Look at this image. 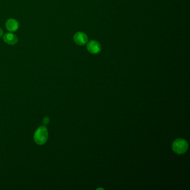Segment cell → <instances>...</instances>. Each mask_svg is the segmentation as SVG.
<instances>
[{"label":"cell","mask_w":190,"mask_h":190,"mask_svg":"<svg viewBox=\"0 0 190 190\" xmlns=\"http://www.w3.org/2000/svg\"><path fill=\"white\" fill-rule=\"evenodd\" d=\"M49 136L48 129L45 126L40 127L34 134V139L38 144L42 145L47 142Z\"/></svg>","instance_id":"6da1fadb"},{"label":"cell","mask_w":190,"mask_h":190,"mask_svg":"<svg viewBox=\"0 0 190 190\" xmlns=\"http://www.w3.org/2000/svg\"><path fill=\"white\" fill-rule=\"evenodd\" d=\"M172 149L173 151L178 155H181L187 151L188 143L186 140L179 138L176 140L173 143Z\"/></svg>","instance_id":"7a4b0ae2"},{"label":"cell","mask_w":190,"mask_h":190,"mask_svg":"<svg viewBox=\"0 0 190 190\" xmlns=\"http://www.w3.org/2000/svg\"><path fill=\"white\" fill-rule=\"evenodd\" d=\"M86 48L89 53L92 54H97L101 50V45L95 40L90 41L86 45Z\"/></svg>","instance_id":"3957f363"},{"label":"cell","mask_w":190,"mask_h":190,"mask_svg":"<svg viewBox=\"0 0 190 190\" xmlns=\"http://www.w3.org/2000/svg\"><path fill=\"white\" fill-rule=\"evenodd\" d=\"M74 41L78 45L83 46L88 42V38L85 34L83 32H77L74 36Z\"/></svg>","instance_id":"277c9868"},{"label":"cell","mask_w":190,"mask_h":190,"mask_svg":"<svg viewBox=\"0 0 190 190\" xmlns=\"http://www.w3.org/2000/svg\"><path fill=\"white\" fill-rule=\"evenodd\" d=\"M3 41L7 44L13 45L18 42L17 36L12 33H6L3 37Z\"/></svg>","instance_id":"5b68a950"},{"label":"cell","mask_w":190,"mask_h":190,"mask_svg":"<svg viewBox=\"0 0 190 190\" xmlns=\"http://www.w3.org/2000/svg\"><path fill=\"white\" fill-rule=\"evenodd\" d=\"M5 26L7 30L8 31L10 32H14L18 30L19 24L18 21L15 19L10 18L6 21Z\"/></svg>","instance_id":"8992f818"},{"label":"cell","mask_w":190,"mask_h":190,"mask_svg":"<svg viewBox=\"0 0 190 190\" xmlns=\"http://www.w3.org/2000/svg\"><path fill=\"white\" fill-rule=\"evenodd\" d=\"M49 122H50L49 118L48 117H45L44 119H43V123H44V125H48V124H49Z\"/></svg>","instance_id":"52a82bcc"},{"label":"cell","mask_w":190,"mask_h":190,"mask_svg":"<svg viewBox=\"0 0 190 190\" xmlns=\"http://www.w3.org/2000/svg\"><path fill=\"white\" fill-rule=\"evenodd\" d=\"M3 30H2L1 28H0V38L2 37L3 36Z\"/></svg>","instance_id":"ba28073f"}]
</instances>
